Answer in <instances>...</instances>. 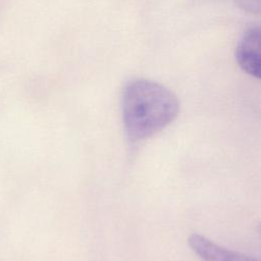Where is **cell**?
<instances>
[{
  "label": "cell",
  "instance_id": "1",
  "mask_svg": "<svg viewBox=\"0 0 261 261\" xmlns=\"http://www.w3.org/2000/svg\"><path fill=\"white\" fill-rule=\"evenodd\" d=\"M122 120L129 142H142L171 123L179 102L167 88L151 80L136 79L126 84L121 99Z\"/></svg>",
  "mask_w": 261,
  "mask_h": 261
},
{
  "label": "cell",
  "instance_id": "2",
  "mask_svg": "<svg viewBox=\"0 0 261 261\" xmlns=\"http://www.w3.org/2000/svg\"><path fill=\"white\" fill-rule=\"evenodd\" d=\"M188 243L202 261H258L252 256L226 249L199 233L191 234Z\"/></svg>",
  "mask_w": 261,
  "mask_h": 261
},
{
  "label": "cell",
  "instance_id": "3",
  "mask_svg": "<svg viewBox=\"0 0 261 261\" xmlns=\"http://www.w3.org/2000/svg\"><path fill=\"white\" fill-rule=\"evenodd\" d=\"M236 58L240 67L248 74L260 77V30L249 29L239 42Z\"/></svg>",
  "mask_w": 261,
  "mask_h": 261
},
{
  "label": "cell",
  "instance_id": "4",
  "mask_svg": "<svg viewBox=\"0 0 261 261\" xmlns=\"http://www.w3.org/2000/svg\"><path fill=\"white\" fill-rule=\"evenodd\" d=\"M236 3L244 10L250 13H259L260 0H234Z\"/></svg>",
  "mask_w": 261,
  "mask_h": 261
}]
</instances>
